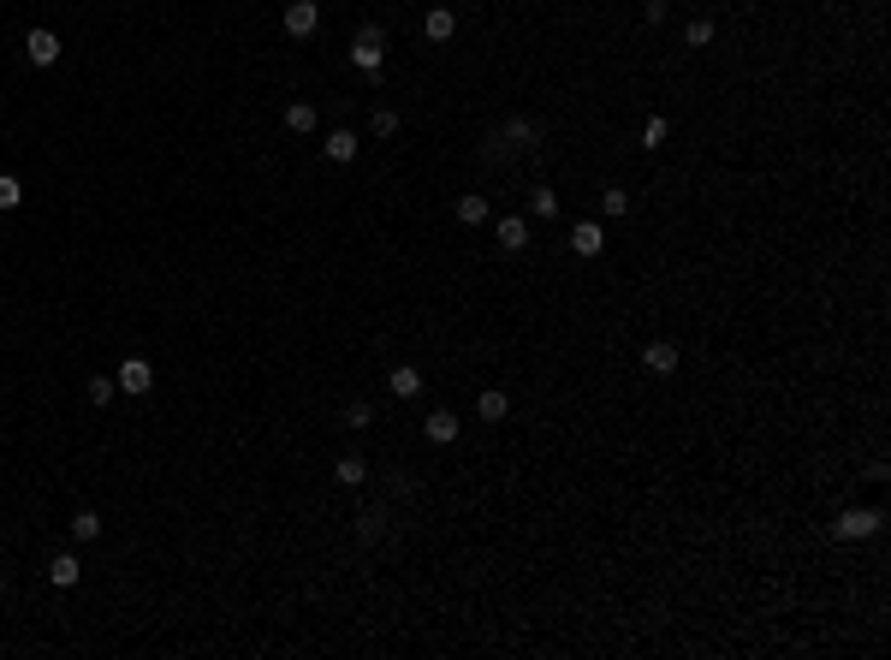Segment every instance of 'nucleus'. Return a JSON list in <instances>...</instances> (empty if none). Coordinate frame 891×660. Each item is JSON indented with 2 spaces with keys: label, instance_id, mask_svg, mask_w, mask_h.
<instances>
[{
  "label": "nucleus",
  "instance_id": "nucleus-7",
  "mask_svg": "<svg viewBox=\"0 0 891 660\" xmlns=\"http://www.w3.org/2000/svg\"><path fill=\"white\" fill-rule=\"evenodd\" d=\"M422 36H428V42H452V36H457V12H452V6H428Z\"/></svg>",
  "mask_w": 891,
  "mask_h": 660
},
{
  "label": "nucleus",
  "instance_id": "nucleus-8",
  "mask_svg": "<svg viewBox=\"0 0 891 660\" xmlns=\"http://www.w3.org/2000/svg\"><path fill=\"white\" fill-rule=\"evenodd\" d=\"M387 387H393V399H416V393H422V369H416V363H398L393 375H387Z\"/></svg>",
  "mask_w": 891,
  "mask_h": 660
},
{
  "label": "nucleus",
  "instance_id": "nucleus-4",
  "mask_svg": "<svg viewBox=\"0 0 891 660\" xmlns=\"http://www.w3.org/2000/svg\"><path fill=\"white\" fill-rule=\"evenodd\" d=\"M113 381H119V393H137V399H143V393L155 387V369H149V358H125Z\"/></svg>",
  "mask_w": 891,
  "mask_h": 660
},
{
  "label": "nucleus",
  "instance_id": "nucleus-14",
  "mask_svg": "<svg viewBox=\"0 0 891 660\" xmlns=\"http://www.w3.org/2000/svg\"><path fill=\"white\" fill-rule=\"evenodd\" d=\"M285 131L309 138V131H316V107H309V101H285Z\"/></svg>",
  "mask_w": 891,
  "mask_h": 660
},
{
  "label": "nucleus",
  "instance_id": "nucleus-21",
  "mask_svg": "<svg viewBox=\"0 0 891 660\" xmlns=\"http://www.w3.org/2000/svg\"><path fill=\"white\" fill-rule=\"evenodd\" d=\"M101 536V518H96V512H78V518H72V541H96Z\"/></svg>",
  "mask_w": 891,
  "mask_h": 660
},
{
  "label": "nucleus",
  "instance_id": "nucleus-16",
  "mask_svg": "<svg viewBox=\"0 0 891 660\" xmlns=\"http://www.w3.org/2000/svg\"><path fill=\"white\" fill-rule=\"evenodd\" d=\"M457 220H464V226H481V220H488V197H481V191H464V197H457Z\"/></svg>",
  "mask_w": 891,
  "mask_h": 660
},
{
  "label": "nucleus",
  "instance_id": "nucleus-6",
  "mask_svg": "<svg viewBox=\"0 0 891 660\" xmlns=\"http://www.w3.org/2000/svg\"><path fill=\"white\" fill-rule=\"evenodd\" d=\"M24 60L30 66H54L59 60V36L54 30H30V36H24Z\"/></svg>",
  "mask_w": 891,
  "mask_h": 660
},
{
  "label": "nucleus",
  "instance_id": "nucleus-25",
  "mask_svg": "<svg viewBox=\"0 0 891 660\" xmlns=\"http://www.w3.org/2000/svg\"><path fill=\"white\" fill-rule=\"evenodd\" d=\"M684 42H690V48H707V42H713V19H695L690 30H684Z\"/></svg>",
  "mask_w": 891,
  "mask_h": 660
},
{
  "label": "nucleus",
  "instance_id": "nucleus-17",
  "mask_svg": "<svg viewBox=\"0 0 891 660\" xmlns=\"http://www.w3.org/2000/svg\"><path fill=\"white\" fill-rule=\"evenodd\" d=\"M333 476H339V482H345V488H356V482H369V464H363V459H356V452H345V459H339V464H333Z\"/></svg>",
  "mask_w": 891,
  "mask_h": 660
},
{
  "label": "nucleus",
  "instance_id": "nucleus-1",
  "mask_svg": "<svg viewBox=\"0 0 891 660\" xmlns=\"http://www.w3.org/2000/svg\"><path fill=\"white\" fill-rule=\"evenodd\" d=\"M380 60H387V36H380L375 24H369V30H356V36H351V66H356V72H380Z\"/></svg>",
  "mask_w": 891,
  "mask_h": 660
},
{
  "label": "nucleus",
  "instance_id": "nucleus-24",
  "mask_svg": "<svg viewBox=\"0 0 891 660\" xmlns=\"http://www.w3.org/2000/svg\"><path fill=\"white\" fill-rule=\"evenodd\" d=\"M113 393H119V381H113V375H96V381H90V405H107Z\"/></svg>",
  "mask_w": 891,
  "mask_h": 660
},
{
  "label": "nucleus",
  "instance_id": "nucleus-22",
  "mask_svg": "<svg viewBox=\"0 0 891 660\" xmlns=\"http://www.w3.org/2000/svg\"><path fill=\"white\" fill-rule=\"evenodd\" d=\"M529 208H535V215H541V220H553V215H559V197H553V191H547V185H535Z\"/></svg>",
  "mask_w": 891,
  "mask_h": 660
},
{
  "label": "nucleus",
  "instance_id": "nucleus-5",
  "mask_svg": "<svg viewBox=\"0 0 891 660\" xmlns=\"http://www.w3.org/2000/svg\"><path fill=\"white\" fill-rule=\"evenodd\" d=\"M571 250L576 256H600V250H606V226H600V220H576L571 226Z\"/></svg>",
  "mask_w": 891,
  "mask_h": 660
},
{
  "label": "nucleus",
  "instance_id": "nucleus-19",
  "mask_svg": "<svg viewBox=\"0 0 891 660\" xmlns=\"http://www.w3.org/2000/svg\"><path fill=\"white\" fill-rule=\"evenodd\" d=\"M387 536V512H363L356 518V541H380Z\"/></svg>",
  "mask_w": 891,
  "mask_h": 660
},
{
  "label": "nucleus",
  "instance_id": "nucleus-27",
  "mask_svg": "<svg viewBox=\"0 0 891 660\" xmlns=\"http://www.w3.org/2000/svg\"><path fill=\"white\" fill-rule=\"evenodd\" d=\"M398 131V114L393 107H375V138H393Z\"/></svg>",
  "mask_w": 891,
  "mask_h": 660
},
{
  "label": "nucleus",
  "instance_id": "nucleus-15",
  "mask_svg": "<svg viewBox=\"0 0 891 660\" xmlns=\"http://www.w3.org/2000/svg\"><path fill=\"white\" fill-rule=\"evenodd\" d=\"M321 149H327V161H339V167H345V161H356V149H363V143H356V131H333Z\"/></svg>",
  "mask_w": 891,
  "mask_h": 660
},
{
  "label": "nucleus",
  "instance_id": "nucleus-10",
  "mask_svg": "<svg viewBox=\"0 0 891 660\" xmlns=\"http://www.w3.org/2000/svg\"><path fill=\"white\" fill-rule=\"evenodd\" d=\"M642 363H648L653 375H672V369H677V345H672V340H648Z\"/></svg>",
  "mask_w": 891,
  "mask_h": 660
},
{
  "label": "nucleus",
  "instance_id": "nucleus-2",
  "mask_svg": "<svg viewBox=\"0 0 891 660\" xmlns=\"http://www.w3.org/2000/svg\"><path fill=\"white\" fill-rule=\"evenodd\" d=\"M873 530H879V512H873V506H850V512H844V518L832 523V536H838V541H856V536H873Z\"/></svg>",
  "mask_w": 891,
  "mask_h": 660
},
{
  "label": "nucleus",
  "instance_id": "nucleus-12",
  "mask_svg": "<svg viewBox=\"0 0 891 660\" xmlns=\"http://www.w3.org/2000/svg\"><path fill=\"white\" fill-rule=\"evenodd\" d=\"M475 417H481V422H505V417H512V399H505L499 387H488V393L475 399Z\"/></svg>",
  "mask_w": 891,
  "mask_h": 660
},
{
  "label": "nucleus",
  "instance_id": "nucleus-18",
  "mask_svg": "<svg viewBox=\"0 0 891 660\" xmlns=\"http://www.w3.org/2000/svg\"><path fill=\"white\" fill-rule=\"evenodd\" d=\"M600 215H606V220L630 215V191H618V185H613V191H600Z\"/></svg>",
  "mask_w": 891,
  "mask_h": 660
},
{
  "label": "nucleus",
  "instance_id": "nucleus-3",
  "mask_svg": "<svg viewBox=\"0 0 891 660\" xmlns=\"http://www.w3.org/2000/svg\"><path fill=\"white\" fill-rule=\"evenodd\" d=\"M316 24H321V6L316 0H285V36H316Z\"/></svg>",
  "mask_w": 891,
  "mask_h": 660
},
{
  "label": "nucleus",
  "instance_id": "nucleus-9",
  "mask_svg": "<svg viewBox=\"0 0 891 660\" xmlns=\"http://www.w3.org/2000/svg\"><path fill=\"white\" fill-rule=\"evenodd\" d=\"M78 578H83L78 554H54V560H48V583H54V589H72Z\"/></svg>",
  "mask_w": 891,
  "mask_h": 660
},
{
  "label": "nucleus",
  "instance_id": "nucleus-29",
  "mask_svg": "<svg viewBox=\"0 0 891 660\" xmlns=\"http://www.w3.org/2000/svg\"><path fill=\"white\" fill-rule=\"evenodd\" d=\"M666 6H672V0H648V6H642V19H648V24H666Z\"/></svg>",
  "mask_w": 891,
  "mask_h": 660
},
{
  "label": "nucleus",
  "instance_id": "nucleus-26",
  "mask_svg": "<svg viewBox=\"0 0 891 660\" xmlns=\"http://www.w3.org/2000/svg\"><path fill=\"white\" fill-rule=\"evenodd\" d=\"M369 417H375V411H369L363 399H351V405H345V428H369Z\"/></svg>",
  "mask_w": 891,
  "mask_h": 660
},
{
  "label": "nucleus",
  "instance_id": "nucleus-28",
  "mask_svg": "<svg viewBox=\"0 0 891 660\" xmlns=\"http://www.w3.org/2000/svg\"><path fill=\"white\" fill-rule=\"evenodd\" d=\"M642 143H648V149H660V143H666V120H660V114L642 125Z\"/></svg>",
  "mask_w": 891,
  "mask_h": 660
},
{
  "label": "nucleus",
  "instance_id": "nucleus-23",
  "mask_svg": "<svg viewBox=\"0 0 891 660\" xmlns=\"http://www.w3.org/2000/svg\"><path fill=\"white\" fill-rule=\"evenodd\" d=\"M19 202H24V185L12 173H0V208H19Z\"/></svg>",
  "mask_w": 891,
  "mask_h": 660
},
{
  "label": "nucleus",
  "instance_id": "nucleus-11",
  "mask_svg": "<svg viewBox=\"0 0 891 660\" xmlns=\"http://www.w3.org/2000/svg\"><path fill=\"white\" fill-rule=\"evenodd\" d=\"M422 435L434 440V446H452V440H457V417H452V411H428V422H422Z\"/></svg>",
  "mask_w": 891,
  "mask_h": 660
},
{
  "label": "nucleus",
  "instance_id": "nucleus-13",
  "mask_svg": "<svg viewBox=\"0 0 891 660\" xmlns=\"http://www.w3.org/2000/svg\"><path fill=\"white\" fill-rule=\"evenodd\" d=\"M499 250H512V256H517V250H529V226H523L517 215L499 220Z\"/></svg>",
  "mask_w": 891,
  "mask_h": 660
},
{
  "label": "nucleus",
  "instance_id": "nucleus-20",
  "mask_svg": "<svg viewBox=\"0 0 891 660\" xmlns=\"http://www.w3.org/2000/svg\"><path fill=\"white\" fill-rule=\"evenodd\" d=\"M505 138H512L517 149H535V138H541V125H535V120H512V125H505Z\"/></svg>",
  "mask_w": 891,
  "mask_h": 660
}]
</instances>
